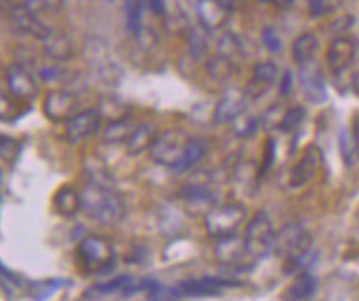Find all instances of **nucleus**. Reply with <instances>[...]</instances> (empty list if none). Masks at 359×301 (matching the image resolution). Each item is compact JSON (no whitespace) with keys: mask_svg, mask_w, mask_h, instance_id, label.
<instances>
[{"mask_svg":"<svg viewBox=\"0 0 359 301\" xmlns=\"http://www.w3.org/2000/svg\"><path fill=\"white\" fill-rule=\"evenodd\" d=\"M82 212L93 222L102 225H116L127 215L123 196L107 183L88 182L82 188Z\"/></svg>","mask_w":359,"mask_h":301,"instance_id":"f257e3e1","label":"nucleus"},{"mask_svg":"<svg viewBox=\"0 0 359 301\" xmlns=\"http://www.w3.org/2000/svg\"><path fill=\"white\" fill-rule=\"evenodd\" d=\"M79 267L87 275H102L114 269L116 253L109 238L100 235H88L77 245Z\"/></svg>","mask_w":359,"mask_h":301,"instance_id":"f03ea898","label":"nucleus"},{"mask_svg":"<svg viewBox=\"0 0 359 301\" xmlns=\"http://www.w3.org/2000/svg\"><path fill=\"white\" fill-rule=\"evenodd\" d=\"M275 227L268 213L258 212L245 228V248L250 258L263 260L273 253V241H275Z\"/></svg>","mask_w":359,"mask_h":301,"instance_id":"7ed1b4c3","label":"nucleus"},{"mask_svg":"<svg viewBox=\"0 0 359 301\" xmlns=\"http://www.w3.org/2000/svg\"><path fill=\"white\" fill-rule=\"evenodd\" d=\"M246 220V210L240 203H224L215 205L208 213L205 215V227L210 236L226 238L236 235L241 225Z\"/></svg>","mask_w":359,"mask_h":301,"instance_id":"20e7f679","label":"nucleus"},{"mask_svg":"<svg viewBox=\"0 0 359 301\" xmlns=\"http://www.w3.org/2000/svg\"><path fill=\"white\" fill-rule=\"evenodd\" d=\"M311 246V233L302 223H286L275 233L273 253L280 258H296L303 255Z\"/></svg>","mask_w":359,"mask_h":301,"instance_id":"39448f33","label":"nucleus"},{"mask_svg":"<svg viewBox=\"0 0 359 301\" xmlns=\"http://www.w3.org/2000/svg\"><path fill=\"white\" fill-rule=\"evenodd\" d=\"M188 135L180 128H170L165 130L163 133L158 135L154 147L150 148V159L155 163L161 165V167L175 168L178 165V161L182 160L183 152L188 143Z\"/></svg>","mask_w":359,"mask_h":301,"instance_id":"423d86ee","label":"nucleus"},{"mask_svg":"<svg viewBox=\"0 0 359 301\" xmlns=\"http://www.w3.org/2000/svg\"><path fill=\"white\" fill-rule=\"evenodd\" d=\"M43 114L48 120L57 123H67L72 116L79 114V97L64 88L50 90L43 98Z\"/></svg>","mask_w":359,"mask_h":301,"instance_id":"0eeeda50","label":"nucleus"},{"mask_svg":"<svg viewBox=\"0 0 359 301\" xmlns=\"http://www.w3.org/2000/svg\"><path fill=\"white\" fill-rule=\"evenodd\" d=\"M102 122L103 119L97 109L79 112L77 115L72 116L69 122L65 123V140L72 145L88 140L93 135L100 132Z\"/></svg>","mask_w":359,"mask_h":301,"instance_id":"6e6552de","label":"nucleus"},{"mask_svg":"<svg viewBox=\"0 0 359 301\" xmlns=\"http://www.w3.org/2000/svg\"><path fill=\"white\" fill-rule=\"evenodd\" d=\"M11 20L13 27H15L20 34L30 35V37L43 40L52 32L50 27L43 24V22L39 19V13L32 11L25 2L13 4L11 7Z\"/></svg>","mask_w":359,"mask_h":301,"instance_id":"1a4fd4ad","label":"nucleus"},{"mask_svg":"<svg viewBox=\"0 0 359 301\" xmlns=\"http://www.w3.org/2000/svg\"><path fill=\"white\" fill-rule=\"evenodd\" d=\"M7 85L8 90L17 100L30 102L39 95L37 80L32 72L22 64H12L7 69Z\"/></svg>","mask_w":359,"mask_h":301,"instance_id":"9d476101","label":"nucleus"},{"mask_svg":"<svg viewBox=\"0 0 359 301\" xmlns=\"http://www.w3.org/2000/svg\"><path fill=\"white\" fill-rule=\"evenodd\" d=\"M248 100V95L241 90H228L215 107L213 122L217 125L231 123L238 115H241L246 110Z\"/></svg>","mask_w":359,"mask_h":301,"instance_id":"9b49d317","label":"nucleus"},{"mask_svg":"<svg viewBox=\"0 0 359 301\" xmlns=\"http://www.w3.org/2000/svg\"><path fill=\"white\" fill-rule=\"evenodd\" d=\"M356 57V42L349 37H336L326 51V64L333 74L346 70Z\"/></svg>","mask_w":359,"mask_h":301,"instance_id":"f8f14e48","label":"nucleus"},{"mask_svg":"<svg viewBox=\"0 0 359 301\" xmlns=\"http://www.w3.org/2000/svg\"><path fill=\"white\" fill-rule=\"evenodd\" d=\"M321 167V154L316 147H309L304 152L298 163L290 172V187L299 188L316 177L318 170Z\"/></svg>","mask_w":359,"mask_h":301,"instance_id":"ddd939ff","label":"nucleus"},{"mask_svg":"<svg viewBox=\"0 0 359 301\" xmlns=\"http://www.w3.org/2000/svg\"><path fill=\"white\" fill-rule=\"evenodd\" d=\"M195 12L200 25L208 32L222 29L228 20V11L219 0H195Z\"/></svg>","mask_w":359,"mask_h":301,"instance_id":"4468645a","label":"nucleus"},{"mask_svg":"<svg viewBox=\"0 0 359 301\" xmlns=\"http://www.w3.org/2000/svg\"><path fill=\"white\" fill-rule=\"evenodd\" d=\"M43 52L53 62H69L77 53V45L74 39L65 32H55L52 30L43 40Z\"/></svg>","mask_w":359,"mask_h":301,"instance_id":"2eb2a0df","label":"nucleus"},{"mask_svg":"<svg viewBox=\"0 0 359 301\" xmlns=\"http://www.w3.org/2000/svg\"><path fill=\"white\" fill-rule=\"evenodd\" d=\"M182 200L185 201L187 208L193 212L196 210V213L203 212L205 215L217 205V193H215L212 188L205 185H187L182 188V193H180Z\"/></svg>","mask_w":359,"mask_h":301,"instance_id":"dca6fc26","label":"nucleus"},{"mask_svg":"<svg viewBox=\"0 0 359 301\" xmlns=\"http://www.w3.org/2000/svg\"><path fill=\"white\" fill-rule=\"evenodd\" d=\"M228 286H235V283L222 280V278L205 276L198 280H187L180 283V291L183 296H215L219 295Z\"/></svg>","mask_w":359,"mask_h":301,"instance_id":"f3484780","label":"nucleus"},{"mask_svg":"<svg viewBox=\"0 0 359 301\" xmlns=\"http://www.w3.org/2000/svg\"><path fill=\"white\" fill-rule=\"evenodd\" d=\"M215 257H217L219 263L226 265V267H236V265H240L245 260V257H248L243 238H238V235L219 238L217 248H215Z\"/></svg>","mask_w":359,"mask_h":301,"instance_id":"a211bd4d","label":"nucleus"},{"mask_svg":"<svg viewBox=\"0 0 359 301\" xmlns=\"http://www.w3.org/2000/svg\"><path fill=\"white\" fill-rule=\"evenodd\" d=\"M53 208L65 218H74L82 212V193L72 185H64L55 192L52 199Z\"/></svg>","mask_w":359,"mask_h":301,"instance_id":"6ab92c4d","label":"nucleus"},{"mask_svg":"<svg viewBox=\"0 0 359 301\" xmlns=\"http://www.w3.org/2000/svg\"><path fill=\"white\" fill-rule=\"evenodd\" d=\"M158 130L154 123H138L135 127L133 133L130 135L127 145V154L132 156H138L145 152H150V148L154 147L156 138H158Z\"/></svg>","mask_w":359,"mask_h":301,"instance_id":"aec40b11","label":"nucleus"},{"mask_svg":"<svg viewBox=\"0 0 359 301\" xmlns=\"http://www.w3.org/2000/svg\"><path fill=\"white\" fill-rule=\"evenodd\" d=\"M278 74H280V70H278V67L273 62H259V64L255 65L253 80H251L250 88L245 93L248 95V98L262 95L264 90L276 82Z\"/></svg>","mask_w":359,"mask_h":301,"instance_id":"412c9836","label":"nucleus"},{"mask_svg":"<svg viewBox=\"0 0 359 301\" xmlns=\"http://www.w3.org/2000/svg\"><path fill=\"white\" fill-rule=\"evenodd\" d=\"M206 154H208V142L200 137H190L188 138L185 152H183L182 160L178 161V165L173 170L180 173L190 172V170L195 168L205 159Z\"/></svg>","mask_w":359,"mask_h":301,"instance_id":"4be33fe9","label":"nucleus"},{"mask_svg":"<svg viewBox=\"0 0 359 301\" xmlns=\"http://www.w3.org/2000/svg\"><path fill=\"white\" fill-rule=\"evenodd\" d=\"M318 48H320V40H318L316 35L309 32L298 35L293 42V47H291L294 64L299 67L309 65L314 60V57H316Z\"/></svg>","mask_w":359,"mask_h":301,"instance_id":"5701e85b","label":"nucleus"},{"mask_svg":"<svg viewBox=\"0 0 359 301\" xmlns=\"http://www.w3.org/2000/svg\"><path fill=\"white\" fill-rule=\"evenodd\" d=\"M308 70H304L302 74V83L304 88V93H306L308 100L311 103H325L327 98V90L325 85V79H323V74L320 69H311V67L306 65Z\"/></svg>","mask_w":359,"mask_h":301,"instance_id":"b1692460","label":"nucleus"},{"mask_svg":"<svg viewBox=\"0 0 359 301\" xmlns=\"http://www.w3.org/2000/svg\"><path fill=\"white\" fill-rule=\"evenodd\" d=\"M137 123L133 122L130 116L127 119L114 120V122H109L105 128H103L102 138L105 143H110V145H116V143H127L130 135L133 133Z\"/></svg>","mask_w":359,"mask_h":301,"instance_id":"393cba45","label":"nucleus"},{"mask_svg":"<svg viewBox=\"0 0 359 301\" xmlns=\"http://www.w3.org/2000/svg\"><path fill=\"white\" fill-rule=\"evenodd\" d=\"M318 288V281L311 273L303 272L302 275H298V278L293 281V285L290 286L288 291H286V298L290 301H304L309 300L311 296L316 293Z\"/></svg>","mask_w":359,"mask_h":301,"instance_id":"a878e982","label":"nucleus"},{"mask_svg":"<svg viewBox=\"0 0 359 301\" xmlns=\"http://www.w3.org/2000/svg\"><path fill=\"white\" fill-rule=\"evenodd\" d=\"M188 45H190V53L195 60H205L208 58L210 53V40H208V30L203 27L193 29L190 35H188Z\"/></svg>","mask_w":359,"mask_h":301,"instance_id":"bb28decb","label":"nucleus"},{"mask_svg":"<svg viewBox=\"0 0 359 301\" xmlns=\"http://www.w3.org/2000/svg\"><path fill=\"white\" fill-rule=\"evenodd\" d=\"M231 128H233V133L236 135L238 138H248L257 132L259 125H262V120L258 119V116L248 114V112H243L241 115H238L235 120L231 122Z\"/></svg>","mask_w":359,"mask_h":301,"instance_id":"cd10ccee","label":"nucleus"},{"mask_svg":"<svg viewBox=\"0 0 359 301\" xmlns=\"http://www.w3.org/2000/svg\"><path fill=\"white\" fill-rule=\"evenodd\" d=\"M241 51H243V45H241V40L238 39L235 34L226 32L219 37L217 45V52L219 57H224L233 62L238 55H240Z\"/></svg>","mask_w":359,"mask_h":301,"instance_id":"c85d7f7f","label":"nucleus"},{"mask_svg":"<svg viewBox=\"0 0 359 301\" xmlns=\"http://www.w3.org/2000/svg\"><path fill=\"white\" fill-rule=\"evenodd\" d=\"M208 72L218 82H226L235 74V64L231 60H228V58L217 55L208 60Z\"/></svg>","mask_w":359,"mask_h":301,"instance_id":"c756f323","label":"nucleus"},{"mask_svg":"<svg viewBox=\"0 0 359 301\" xmlns=\"http://www.w3.org/2000/svg\"><path fill=\"white\" fill-rule=\"evenodd\" d=\"M304 119H306V110H304L303 107H291V109H288L283 114L280 127L278 128L285 133L296 132V130L302 127Z\"/></svg>","mask_w":359,"mask_h":301,"instance_id":"7c9ffc66","label":"nucleus"},{"mask_svg":"<svg viewBox=\"0 0 359 301\" xmlns=\"http://www.w3.org/2000/svg\"><path fill=\"white\" fill-rule=\"evenodd\" d=\"M143 13H145V0H127V27L133 35L143 25Z\"/></svg>","mask_w":359,"mask_h":301,"instance_id":"2f4dec72","label":"nucleus"},{"mask_svg":"<svg viewBox=\"0 0 359 301\" xmlns=\"http://www.w3.org/2000/svg\"><path fill=\"white\" fill-rule=\"evenodd\" d=\"M22 114H24V112H22L19 103H17V98L0 92V120H2V122H13V120L19 119Z\"/></svg>","mask_w":359,"mask_h":301,"instance_id":"473e14b6","label":"nucleus"},{"mask_svg":"<svg viewBox=\"0 0 359 301\" xmlns=\"http://www.w3.org/2000/svg\"><path fill=\"white\" fill-rule=\"evenodd\" d=\"M62 280H47V281H40L35 283L32 286V291H30V296L35 301H43L55 293V291L62 286Z\"/></svg>","mask_w":359,"mask_h":301,"instance_id":"72a5a7b5","label":"nucleus"},{"mask_svg":"<svg viewBox=\"0 0 359 301\" xmlns=\"http://www.w3.org/2000/svg\"><path fill=\"white\" fill-rule=\"evenodd\" d=\"M309 12L314 17L330 15L343 6V0H308Z\"/></svg>","mask_w":359,"mask_h":301,"instance_id":"f704fd0d","label":"nucleus"},{"mask_svg":"<svg viewBox=\"0 0 359 301\" xmlns=\"http://www.w3.org/2000/svg\"><path fill=\"white\" fill-rule=\"evenodd\" d=\"M133 281H135V280H133L132 276L123 275V276L115 278V280H111V281H109V283H102V285H97L95 290L100 291V293H111V291H116V290L125 291V290L128 288L130 285H132Z\"/></svg>","mask_w":359,"mask_h":301,"instance_id":"c9c22d12","label":"nucleus"},{"mask_svg":"<svg viewBox=\"0 0 359 301\" xmlns=\"http://www.w3.org/2000/svg\"><path fill=\"white\" fill-rule=\"evenodd\" d=\"M339 145H341V152H343L344 161H346L348 165H353L354 160H356V156H358L359 154H358L356 147H354L351 137H349L346 130H343V133H341Z\"/></svg>","mask_w":359,"mask_h":301,"instance_id":"e433bc0d","label":"nucleus"},{"mask_svg":"<svg viewBox=\"0 0 359 301\" xmlns=\"http://www.w3.org/2000/svg\"><path fill=\"white\" fill-rule=\"evenodd\" d=\"M262 42L269 52H280L283 48V40L280 35L276 34V30L273 29H264L262 32Z\"/></svg>","mask_w":359,"mask_h":301,"instance_id":"4c0bfd02","label":"nucleus"},{"mask_svg":"<svg viewBox=\"0 0 359 301\" xmlns=\"http://www.w3.org/2000/svg\"><path fill=\"white\" fill-rule=\"evenodd\" d=\"M135 39L138 40V44H140L142 48H151L154 45H156L155 30L150 29V27H147V25L140 27V30L135 34Z\"/></svg>","mask_w":359,"mask_h":301,"instance_id":"58836bf2","label":"nucleus"},{"mask_svg":"<svg viewBox=\"0 0 359 301\" xmlns=\"http://www.w3.org/2000/svg\"><path fill=\"white\" fill-rule=\"evenodd\" d=\"M65 72L67 70H64L58 65H47L40 69L39 75L42 77V80H45V82H58V80L65 77Z\"/></svg>","mask_w":359,"mask_h":301,"instance_id":"ea45409f","label":"nucleus"},{"mask_svg":"<svg viewBox=\"0 0 359 301\" xmlns=\"http://www.w3.org/2000/svg\"><path fill=\"white\" fill-rule=\"evenodd\" d=\"M17 152H19V143L11 140V138L0 140V156L4 160H11L13 155H17Z\"/></svg>","mask_w":359,"mask_h":301,"instance_id":"a19ab883","label":"nucleus"},{"mask_svg":"<svg viewBox=\"0 0 359 301\" xmlns=\"http://www.w3.org/2000/svg\"><path fill=\"white\" fill-rule=\"evenodd\" d=\"M275 156H276V143L275 140H268L266 148H264V160H263L262 173H266L268 170L271 168L273 161H275Z\"/></svg>","mask_w":359,"mask_h":301,"instance_id":"79ce46f5","label":"nucleus"},{"mask_svg":"<svg viewBox=\"0 0 359 301\" xmlns=\"http://www.w3.org/2000/svg\"><path fill=\"white\" fill-rule=\"evenodd\" d=\"M291 88H293V75H291V72H285L281 77L280 93L281 95H288V93L291 92Z\"/></svg>","mask_w":359,"mask_h":301,"instance_id":"37998d69","label":"nucleus"},{"mask_svg":"<svg viewBox=\"0 0 359 301\" xmlns=\"http://www.w3.org/2000/svg\"><path fill=\"white\" fill-rule=\"evenodd\" d=\"M25 4L32 8V11L39 13L42 11H47V8L53 4V0H25Z\"/></svg>","mask_w":359,"mask_h":301,"instance_id":"c03bdc74","label":"nucleus"},{"mask_svg":"<svg viewBox=\"0 0 359 301\" xmlns=\"http://www.w3.org/2000/svg\"><path fill=\"white\" fill-rule=\"evenodd\" d=\"M148 6L156 15H165L167 13V0H148Z\"/></svg>","mask_w":359,"mask_h":301,"instance_id":"a18cd8bd","label":"nucleus"},{"mask_svg":"<svg viewBox=\"0 0 359 301\" xmlns=\"http://www.w3.org/2000/svg\"><path fill=\"white\" fill-rule=\"evenodd\" d=\"M351 140H353L354 147H356V150H358V154H359V116H356V120H354Z\"/></svg>","mask_w":359,"mask_h":301,"instance_id":"49530a36","label":"nucleus"},{"mask_svg":"<svg viewBox=\"0 0 359 301\" xmlns=\"http://www.w3.org/2000/svg\"><path fill=\"white\" fill-rule=\"evenodd\" d=\"M353 92L359 97V72L353 75Z\"/></svg>","mask_w":359,"mask_h":301,"instance_id":"de8ad7c7","label":"nucleus"},{"mask_svg":"<svg viewBox=\"0 0 359 301\" xmlns=\"http://www.w3.org/2000/svg\"><path fill=\"white\" fill-rule=\"evenodd\" d=\"M269 2L276 4L278 7H290V6H291V2H293V0H269Z\"/></svg>","mask_w":359,"mask_h":301,"instance_id":"09e8293b","label":"nucleus"},{"mask_svg":"<svg viewBox=\"0 0 359 301\" xmlns=\"http://www.w3.org/2000/svg\"><path fill=\"white\" fill-rule=\"evenodd\" d=\"M266 2H268V0H266Z\"/></svg>","mask_w":359,"mask_h":301,"instance_id":"8fccbe9b","label":"nucleus"}]
</instances>
